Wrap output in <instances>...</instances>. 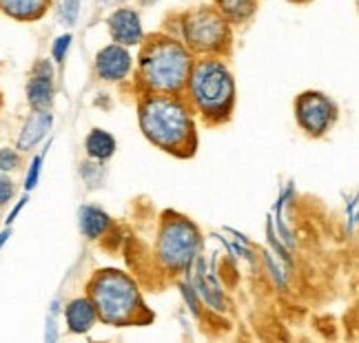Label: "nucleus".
<instances>
[{
	"instance_id": "obj_5",
	"label": "nucleus",
	"mask_w": 359,
	"mask_h": 343,
	"mask_svg": "<svg viewBox=\"0 0 359 343\" xmlns=\"http://www.w3.org/2000/svg\"><path fill=\"white\" fill-rule=\"evenodd\" d=\"M182 34L187 45L196 51H219L229 43V22L222 13L211 9H196L184 16Z\"/></svg>"
},
{
	"instance_id": "obj_13",
	"label": "nucleus",
	"mask_w": 359,
	"mask_h": 343,
	"mask_svg": "<svg viewBox=\"0 0 359 343\" xmlns=\"http://www.w3.org/2000/svg\"><path fill=\"white\" fill-rule=\"evenodd\" d=\"M65 317L72 332H89L95 323L98 312H95V306L89 299H74L72 304L67 306Z\"/></svg>"
},
{
	"instance_id": "obj_21",
	"label": "nucleus",
	"mask_w": 359,
	"mask_h": 343,
	"mask_svg": "<svg viewBox=\"0 0 359 343\" xmlns=\"http://www.w3.org/2000/svg\"><path fill=\"white\" fill-rule=\"evenodd\" d=\"M78 13H80V0H62L60 3V20L65 24H76L78 20Z\"/></svg>"
},
{
	"instance_id": "obj_20",
	"label": "nucleus",
	"mask_w": 359,
	"mask_h": 343,
	"mask_svg": "<svg viewBox=\"0 0 359 343\" xmlns=\"http://www.w3.org/2000/svg\"><path fill=\"white\" fill-rule=\"evenodd\" d=\"M266 235H269V244H271V248L280 255V259H284V262L291 266V255H288V248L282 244V239H278V235H275V228H273V219H269L266 222Z\"/></svg>"
},
{
	"instance_id": "obj_25",
	"label": "nucleus",
	"mask_w": 359,
	"mask_h": 343,
	"mask_svg": "<svg viewBox=\"0 0 359 343\" xmlns=\"http://www.w3.org/2000/svg\"><path fill=\"white\" fill-rule=\"evenodd\" d=\"M13 190H16V188H13V182L9 180L7 175L0 173V206H5L13 197Z\"/></svg>"
},
{
	"instance_id": "obj_18",
	"label": "nucleus",
	"mask_w": 359,
	"mask_h": 343,
	"mask_svg": "<svg viewBox=\"0 0 359 343\" xmlns=\"http://www.w3.org/2000/svg\"><path fill=\"white\" fill-rule=\"evenodd\" d=\"M291 197H293V184L284 190L282 197L278 200V204H275V219H273V222L278 224V232H280V237H282V244H286V246H293V244H295V237L291 235V230H288V226H286V222H284V213H282L284 202H286V200H291Z\"/></svg>"
},
{
	"instance_id": "obj_17",
	"label": "nucleus",
	"mask_w": 359,
	"mask_h": 343,
	"mask_svg": "<svg viewBox=\"0 0 359 343\" xmlns=\"http://www.w3.org/2000/svg\"><path fill=\"white\" fill-rule=\"evenodd\" d=\"M215 5L226 20L236 22L251 18V13L255 11V0H215Z\"/></svg>"
},
{
	"instance_id": "obj_9",
	"label": "nucleus",
	"mask_w": 359,
	"mask_h": 343,
	"mask_svg": "<svg viewBox=\"0 0 359 343\" xmlns=\"http://www.w3.org/2000/svg\"><path fill=\"white\" fill-rule=\"evenodd\" d=\"M95 69H98V76L102 80H122L131 71V56L129 51L124 49L122 45H109L102 51H98L95 56Z\"/></svg>"
},
{
	"instance_id": "obj_15",
	"label": "nucleus",
	"mask_w": 359,
	"mask_h": 343,
	"mask_svg": "<svg viewBox=\"0 0 359 343\" xmlns=\"http://www.w3.org/2000/svg\"><path fill=\"white\" fill-rule=\"evenodd\" d=\"M78 215H80V230L89 239H98L109 228V215L100 209H95V206H82Z\"/></svg>"
},
{
	"instance_id": "obj_1",
	"label": "nucleus",
	"mask_w": 359,
	"mask_h": 343,
	"mask_svg": "<svg viewBox=\"0 0 359 343\" xmlns=\"http://www.w3.org/2000/svg\"><path fill=\"white\" fill-rule=\"evenodd\" d=\"M189 74L191 56L175 40L158 38L144 47L140 56V76L149 89L175 93L187 85Z\"/></svg>"
},
{
	"instance_id": "obj_26",
	"label": "nucleus",
	"mask_w": 359,
	"mask_h": 343,
	"mask_svg": "<svg viewBox=\"0 0 359 343\" xmlns=\"http://www.w3.org/2000/svg\"><path fill=\"white\" fill-rule=\"evenodd\" d=\"M266 266H269V270H271V274H273V279H275V284H278L280 288H284L286 286V274L282 272V268L275 264V259H273V255L271 253H266Z\"/></svg>"
},
{
	"instance_id": "obj_31",
	"label": "nucleus",
	"mask_w": 359,
	"mask_h": 343,
	"mask_svg": "<svg viewBox=\"0 0 359 343\" xmlns=\"http://www.w3.org/2000/svg\"><path fill=\"white\" fill-rule=\"evenodd\" d=\"M295 3H299V0H295Z\"/></svg>"
},
{
	"instance_id": "obj_22",
	"label": "nucleus",
	"mask_w": 359,
	"mask_h": 343,
	"mask_svg": "<svg viewBox=\"0 0 359 343\" xmlns=\"http://www.w3.org/2000/svg\"><path fill=\"white\" fill-rule=\"evenodd\" d=\"M20 164V155L13 148H0V173L16 171Z\"/></svg>"
},
{
	"instance_id": "obj_12",
	"label": "nucleus",
	"mask_w": 359,
	"mask_h": 343,
	"mask_svg": "<svg viewBox=\"0 0 359 343\" xmlns=\"http://www.w3.org/2000/svg\"><path fill=\"white\" fill-rule=\"evenodd\" d=\"M51 122L53 118L49 111H34L20 129L18 150H32L38 142H43L47 131L51 129Z\"/></svg>"
},
{
	"instance_id": "obj_29",
	"label": "nucleus",
	"mask_w": 359,
	"mask_h": 343,
	"mask_svg": "<svg viewBox=\"0 0 359 343\" xmlns=\"http://www.w3.org/2000/svg\"><path fill=\"white\" fill-rule=\"evenodd\" d=\"M9 237H11V228L9 226L5 230H0V251H3V246L9 241Z\"/></svg>"
},
{
	"instance_id": "obj_6",
	"label": "nucleus",
	"mask_w": 359,
	"mask_h": 343,
	"mask_svg": "<svg viewBox=\"0 0 359 343\" xmlns=\"http://www.w3.org/2000/svg\"><path fill=\"white\" fill-rule=\"evenodd\" d=\"M198 246L200 237L193 224L184 222V219H171L160 235V259L164 266L173 270L189 268L198 253Z\"/></svg>"
},
{
	"instance_id": "obj_4",
	"label": "nucleus",
	"mask_w": 359,
	"mask_h": 343,
	"mask_svg": "<svg viewBox=\"0 0 359 343\" xmlns=\"http://www.w3.org/2000/svg\"><path fill=\"white\" fill-rule=\"evenodd\" d=\"M95 312L107 323H124L131 321L137 310V290L129 277L122 272L107 270L98 274L91 286Z\"/></svg>"
},
{
	"instance_id": "obj_19",
	"label": "nucleus",
	"mask_w": 359,
	"mask_h": 343,
	"mask_svg": "<svg viewBox=\"0 0 359 343\" xmlns=\"http://www.w3.org/2000/svg\"><path fill=\"white\" fill-rule=\"evenodd\" d=\"M43 160H45V153H40L32 160L29 164V171H27V177H25V190L29 193L38 186V180H40V169H43Z\"/></svg>"
},
{
	"instance_id": "obj_24",
	"label": "nucleus",
	"mask_w": 359,
	"mask_h": 343,
	"mask_svg": "<svg viewBox=\"0 0 359 343\" xmlns=\"http://www.w3.org/2000/svg\"><path fill=\"white\" fill-rule=\"evenodd\" d=\"M180 290H182V295H184V299H187V304H189L191 312L198 317V314H200V304H198V293H196V288H193L191 281H189V284H182V286H180Z\"/></svg>"
},
{
	"instance_id": "obj_30",
	"label": "nucleus",
	"mask_w": 359,
	"mask_h": 343,
	"mask_svg": "<svg viewBox=\"0 0 359 343\" xmlns=\"http://www.w3.org/2000/svg\"><path fill=\"white\" fill-rule=\"evenodd\" d=\"M142 3H144V5H147V3H154V0H142Z\"/></svg>"
},
{
	"instance_id": "obj_27",
	"label": "nucleus",
	"mask_w": 359,
	"mask_h": 343,
	"mask_svg": "<svg viewBox=\"0 0 359 343\" xmlns=\"http://www.w3.org/2000/svg\"><path fill=\"white\" fill-rule=\"evenodd\" d=\"M56 312H58V304L53 301L51 304V310H49V317H47V332H45V339L51 343V341H56Z\"/></svg>"
},
{
	"instance_id": "obj_2",
	"label": "nucleus",
	"mask_w": 359,
	"mask_h": 343,
	"mask_svg": "<svg viewBox=\"0 0 359 343\" xmlns=\"http://www.w3.org/2000/svg\"><path fill=\"white\" fill-rule=\"evenodd\" d=\"M140 125L151 142L175 150L191 137V118L184 104L169 95H154L140 108Z\"/></svg>"
},
{
	"instance_id": "obj_16",
	"label": "nucleus",
	"mask_w": 359,
	"mask_h": 343,
	"mask_svg": "<svg viewBox=\"0 0 359 343\" xmlns=\"http://www.w3.org/2000/svg\"><path fill=\"white\" fill-rule=\"evenodd\" d=\"M87 153L89 158L93 160H107V158H111L114 155V150H116V140L111 135H109L107 131H100V129H95L87 135Z\"/></svg>"
},
{
	"instance_id": "obj_10",
	"label": "nucleus",
	"mask_w": 359,
	"mask_h": 343,
	"mask_svg": "<svg viewBox=\"0 0 359 343\" xmlns=\"http://www.w3.org/2000/svg\"><path fill=\"white\" fill-rule=\"evenodd\" d=\"M109 31L122 47H133L142 40L140 16L133 9H118L109 16Z\"/></svg>"
},
{
	"instance_id": "obj_14",
	"label": "nucleus",
	"mask_w": 359,
	"mask_h": 343,
	"mask_svg": "<svg viewBox=\"0 0 359 343\" xmlns=\"http://www.w3.org/2000/svg\"><path fill=\"white\" fill-rule=\"evenodd\" d=\"M49 0H0V9L16 20H36L45 13Z\"/></svg>"
},
{
	"instance_id": "obj_23",
	"label": "nucleus",
	"mask_w": 359,
	"mask_h": 343,
	"mask_svg": "<svg viewBox=\"0 0 359 343\" xmlns=\"http://www.w3.org/2000/svg\"><path fill=\"white\" fill-rule=\"evenodd\" d=\"M72 40H74L72 34H65V36H58L56 38V43H53V47H51L53 60H56V62H65L67 51H69V47H72Z\"/></svg>"
},
{
	"instance_id": "obj_3",
	"label": "nucleus",
	"mask_w": 359,
	"mask_h": 343,
	"mask_svg": "<svg viewBox=\"0 0 359 343\" xmlns=\"http://www.w3.org/2000/svg\"><path fill=\"white\" fill-rule=\"evenodd\" d=\"M193 102L204 115H226L233 102V78L219 60H200L191 71Z\"/></svg>"
},
{
	"instance_id": "obj_28",
	"label": "nucleus",
	"mask_w": 359,
	"mask_h": 343,
	"mask_svg": "<svg viewBox=\"0 0 359 343\" xmlns=\"http://www.w3.org/2000/svg\"><path fill=\"white\" fill-rule=\"evenodd\" d=\"M27 202H29V197H27V195H22V197L18 200V204L13 206L11 213H9V215H7V219H5V224H7V226H11L13 222H16V217L20 215V211L25 209V204H27Z\"/></svg>"
},
{
	"instance_id": "obj_7",
	"label": "nucleus",
	"mask_w": 359,
	"mask_h": 343,
	"mask_svg": "<svg viewBox=\"0 0 359 343\" xmlns=\"http://www.w3.org/2000/svg\"><path fill=\"white\" fill-rule=\"evenodd\" d=\"M335 106L322 93H304L297 100V120L311 135H322L333 122Z\"/></svg>"
},
{
	"instance_id": "obj_11",
	"label": "nucleus",
	"mask_w": 359,
	"mask_h": 343,
	"mask_svg": "<svg viewBox=\"0 0 359 343\" xmlns=\"http://www.w3.org/2000/svg\"><path fill=\"white\" fill-rule=\"evenodd\" d=\"M196 293L209 304L213 310H219L222 312L226 308L224 304V295H222V288H219L215 274H213V268L206 270V262L200 257L198 264H196Z\"/></svg>"
},
{
	"instance_id": "obj_8",
	"label": "nucleus",
	"mask_w": 359,
	"mask_h": 343,
	"mask_svg": "<svg viewBox=\"0 0 359 343\" xmlns=\"http://www.w3.org/2000/svg\"><path fill=\"white\" fill-rule=\"evenodd\" d=\"M27 100L34 111H49L53 104V66L49 60H38L27 82Z\"/></svg>"
}]
</instances>
